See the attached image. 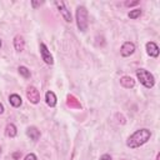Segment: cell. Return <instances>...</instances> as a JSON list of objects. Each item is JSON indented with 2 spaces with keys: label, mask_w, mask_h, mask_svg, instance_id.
Listing matches in <instances>:
<instances>
[{
  "label": "cell",
  "mask_w": 160,
  "mask_h": 160,
  "mask_svg": "<svg viewBox=\"0 0 160 160\" xmlns=\"http://www.w3.org/2000/svg\"><path fill=\"white\" fill-rule=\"evenodd\" d=\"M9 102H10L14 108H19V106L21 105L22 100H21V96H20V95H18V94H11V95L9 96Z\"/></svg>",
  "instance_id": "obj_14"
},
{
  "label": "cell",
  "mask_w": 160,
  "mask_h": 160,
  "mask_svg": "<svg viewBox=\"0 0 160 160\" xmlns=\"http://www.w3.org/2000/svg\"><path fill=\"white\" fill-rule=\"evenodd\" d=\"M66 105H68L70 109H78V110L81 109L80 101H79L74 95H68V98H66Z\"/></svg>",
  "instance_id": "obj_9"
},
{
  "label": "cell",
  "mask_w": 160,
  "mask_h": 160,
  "mask_svg": "<svg viewBox=\"0 0 160 160\" xmlns=\"http://www.w3.org/2000/svg\"><path fill=\"white\" fill-rule=\"evenodd\" d=\"M120 84H121V86L125 88V89H131V88L135 86V80H134L131 76L125 75V76H122V78L120 79Z\"/></svg>",
  "instance_id": "obj_11"
},
{
  "label": "cell",
  "mask_w": 160,
  "mask_h": 160,
  "mask_svg": "<svg viewBox=\"0 0 160 160\" xmlns=\"http://www.w3.org/2000/svg\"><path fill=\"white\" fill-rule=\"evenodd\" d=\"M18 70H19V74H20L21 76H24L25 79L30 78V75H31V74H30V70H29L26 66H19Z\"/></svg>",
  "instance_id": "obj_17"
},
{
  "label": "cell",
  "mask_w": 160,
  "mask_h": 160,
  "mask_svg": "<svg viewBox=\"0 0 160 160\" xmlns=\"http://www.w3.org/2000/svg\"><path fill=\"white\" fill-rule=\"evenodd\" d=\"M24 160H38V158H36V155H35V154L30 152V154H28V155L24 158Z\"/></svg>",
  "instance_id": "obj_18"
},
{
  "label": "cell",
  "mask_w": 160,
  "mask_h": 160,
  "mask_svg": "<svg viewBox=\"0 0 160 160\" xmlns=\"http://www.w3.org/2000/svg\"><path fill=\"white\" fill-rule=\"evenodd\" d=\"M0 155H1V149H0Z\"/></svg>",
  "instance_id": "obj_25"
},
{
  "label": "cell",
  "mask_w": 160,
  "mask_h": 160,
  "mask_svg": "<svg viewBox=\"0 0 160 160\" xmlns=\"http://www.w3.org/2000/svg\"><path fill=\"white\" fill-rule=\"evenodd\" d=\"M55 6L58 8V10L60 11V14L62 15V18H64V20H65L66 22H71V21H72L71 14H70V11L66 9L64 1H55Z\"/></svg>",
  "instance_id": "obj_6"
},
{
  "label": "cell",
  "mask_w": 160,
  "mask_h": 160,
  "mask_svg": "<svg viewBox=\"0 0 160 160\" xmlns=\"http://www.w3.org/2000/svg\"><path fill=\"white\" fill-rule=\"evenodd\" d=\"M0 49H1V40H0Z\"/></svg>",
  "instance_id": "obj_24"
},
{
  "label": "cell",
  "mask_w": 160,
  "mask_h": 160,
  "mask_svg": "<svg viewBox=\"0 0 160 160\" xmlns=\"http://www.w3.org/2000/svg\"><path fill=\"white\" fill-rule=\"evenodd\" d=\"M140 15H141V9H139V8H136L134 10H130V12L128 14V16L130 19H138V18H140Z\"/></svg>",
  "instance_id": "obj_16"
},
{
  "label": "cell",
  "mask_w": 160,
  "mask_h": 160,
  "mask_svg": "<svg viewBox=\"0 0 160 160\" xmlns=\"http://www.w3.org/2000/svg\"><path fill=\"white\" fill-rule=\"evenodd\" d=\"M136 78L138 80L148 89H151L155 85V78L151 72H149L145 69H138L136 70Z\"/></svg>",
  "instance_id": "obj_3"
},
{
  "label": "cell",
  "mask_w": 160,
  "mask_h": 160,
  "mask_svg": "<svg viewBox=\"0 0 160 160\" xmlns=\"http://www.w3.org/2000/svg\"><path fill=\"white\" fill-rule=\"evenodd\" d=\"M138 4H139L138 0H136V1H128V2H125L126 6H134V5H138Z\"/></svg>",
  "instance_id": "obj_20"
},
{
  "label": "cell",
  "mask_w": 160,
  "mask_h": 160,
  "mask_svg": "<svg viewBox=\"0 0 160 160\" xmlns=\"http://www.w3.org/2000/svg\"><path fill=\"white\" fill-rule=\"evenodd\" d=\"M156 160H160V154H158V155H156Z\"/></svg>",
  "instance_id": "obj_23"
},
{
  "label": "cell",
  "mask_w": 160,
  "mask_h": 160,
  "mask_svg": "<svg viewBox=\"0 0 160 160\" xmlns=\"http://www.w3.org/2000/svg\"><path fill=\"white\" fill-rule=\"evenodd\" d=\"M39 49H40V55H41V59L44 60V62L48 64V65H52L54 64V59H52V55H51L50 50L48 49V46L44 42H41Z\"/></svg>",
  "instance_id": "obj_4"
},
{
  "label": "cell",
  "mask_w": 160,
  "mask_h": 160,
  "mask_svg": "<svg viewBox=\"0 0 160 160\" xmlns=\"http://www.w3.org/2000/svg\"><path fill=\"white\" fill-rule=\"evenodd\" d=\"M14 48H15V50L19 51V52H21V51L24 50V48H25V41H24L22 36L16 35V36L14 38Z\"/></svg>",
  "instance_id": "obj_12"
},
{
  "label": "cell",
  "mask_w": 160,
  "mask_h": 160,
  "mask_svg": "<svg viewBox=\"0 0 160 160\" xmlns=\"http://www.w3.org/2000/svg\"><path fill=\"white\" fill-rule=\"evenodd\" d=\"M26 98L31 104H38L40 101V92L35 86H29L26 90Z\"/></svg>",
  "instance_id": "obj_5"
},
{
  "label": "cell",
  "mask_w": 160,
  "mask_h": 160,
  "mask_svg": "<svg viewBox=\"0 0 160 160\" xmlns=\"http://www.w3.org/2000/svg\"><path fill=\"white\" fill-rule=\"evenodd\" d=\"M2 112H4V105H2L1 102H0V115H1Z\"/></svg>",
  "instance_id": "obj_22"
},
{
  "label": "cell",
  "mask_w": 160,
  "mask_h": 160,
  "mask_svg": "<svg viewBox=\"0 0 160 160\" xmlns=\"http://www.w3.org/2000/svg\"><path fill=\"white\" fill-rule=\"evenodd\" d=\"M45 101L50 108H54L56 105V95L54 94V91H46L45 94Z\"/></svg>",
  "instance_id": "obj_13"
},
{
  "label": "cell",
  "mask_w": 160,
  "mask_h": 160,
  "mask_svg": "<svg viewBox=\"0 0 160 160\" xmlns=\"http://www.w3.org/2000/svg\"><path fill=\"white\" fill-rule=\"evenodd\" d=\"M16 134H18V130H16V126L14 125V124H8L6 125V128H5V135L8 136V138H15L16 136Z\"/></svg>",
  "instance_id": "obj_15"
},
{
  "label": "cell",
  "mask_w": 160,
  "mask_h": 160,
  "mask_svg": "<svg viewBox=\"0 0 160 160\" xmlns=\"http://www.w3.org/2000/svg\"><path fill=\"white\" fill-rule=\"evenodd\" d=\"M145 48H146V52H148L149 56H151V58H158L159 56L160 50H159V46L154 41H148Z\"/></svg>",
  "instance_id": "obj_8"
},
{
  "label": "cell",
  "mask_w": 160,
  "mask_h": 160,
  "mask_svg": "<svg viewBox=\"0 0 160 160\" xmlns=\"http://www.w3.org/2000/svg\"><path fill=\"white\" fill-rule=\"evenodd\" d=\"M75 18H76V25H78V29L80 31H85L88 29V10L85 6L80 5L76 8V14H75Z\"/></svg>",
  "instance_id": "obj_2"
},
{
  "label": "cell",
  "mask_w": 160,
  "mask_h": 160,
  "mask_svg": "<svg viewBox=\"0 0 160 160\" xmlns=\"http://www.w3.org/2000/svg\"><path fill=\"white\" fill-rule=\"evenodd\" d=\"M134 51H135V45H134V42H131V41L124 42V44L121 45V48H120V54H121V56H124V58H128V56L132 55Z\"/></svg>",
  "instance_id": "obj_7"
},
{
  "label": "cell",
  "mask_w": 160,
  "mask_h": 160,
  "mask_svg": "<svg viewBox=\"0 0 160 160\" xmlns=\"http://www.w3.org/2000/svg\"><path fill=\"white\" fill-rule=\"evenodd\" d=\"M100 160H111V156L109 154H104L100 156Z\"/></svg>",
  "instance_id": "obj_19"
},
{
  "label": "cell",
  "mask_w": 160,
  "mask_h": 160,
  "mask_svg": "<svg viewBox=\"0 0 160 160\" xmlns=\"http://www.w3.org/2000/svg\"><path fill=\"white\" fill-rule=\"evenodd\" d=\"M41 4H42V2H36V1H32V6H34V8H36V6H40Z\"/></svg>",
  "instance_id": "obj_21"
},
{
  "label": "cell",
  "mask_w": 160,
  "mask_h": 160,
  "mask_svg": "<svg viewBox=\"0 0 160 160\" xmlns=\"http://www.w3.org/2000/svg\"><path fill=\"white\" fill-rule=\"evenodd\" d=\"M26 135H28L31 140L38 141L39 138H40V130H39L36 126H29V128L26 129Z\"/></svg>",
  "instance_id": "obj_10"
},
{
  "label": "cell",
  "mask_w": 160,
  "mask_h": 160,
  "mask_svg": "<svg viewBox=\"0 0 160 160\" xmlns=\"http://www.w3.org/2000/svg\"><path fill=\"white\" fill-rule=\"evenodd\" d=\"M150 138H151V132H150L149 129H145V128L139 129L128 138L126 145L130 149H136V148H140L144 144H146L150 140Z\"/></svg>",
  "instance_id": "obj_1"
}]
</instances>
